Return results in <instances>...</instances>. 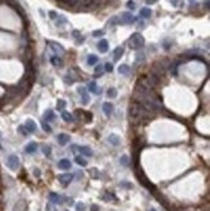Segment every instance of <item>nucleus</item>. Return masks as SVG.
I'll return each mask as SVG.
<instances>
[{"instance_id": "nucleus-22", "label": "nucleus", "mask_w": 210, "mask_h": 211, "mask_svg": "<svg viewBox=\"0 0 210 211\" xmlns=\"http://www.w3.org/2000/svg\"><path fill=\"white\" fill-rule=\"evenodd\" d=\"M152 16V11L149 9V8H141V11H140V17H143V18H149Z\"/></svg>"}, {"instance_id": "nucleus-51", "label": "nucleus", "mask_w": 210, "mask_h": 211, "mask_svg": "<svg viewBox=\"0 0 210 211\" xmlns=\"http://www.w3.org/2000/svg\"><path fill=\"white\" fill-rule=\"evenodd\" d=\"M66 211H68V210H66Z\"/></svg>"}, {"instance_id": "nucleus-25", "label": "nucleus", "mask_w": 210, "mask_h": 211, "mask_svg": "<svg viewBox=\"0 0 210 211\" xmlns=\"http://www.w3.org/2000/svg\"><path fill=\"white\" fill-rule=\"evenodd\" d=\"M61 117H62V119H64L65 122H73V121H74V119H73V115H71L69 112H62Z\"/></svg>"}, {"instance_id": "nucleus-30", "label": "nucleus", "mask_w": 210, "mask_h": 211, "mask_svg": "<svg viewBox=\"0 0 210 211\" xmlns=\"http://www.w3.org/2000/svg\"><path fill=\"white\" fill-rule=\"evenodd\" d=\"M117 24H119V18H118V17H112V18L109 20V22H108V25L112 26V27L115 26Z\"/></svg>"}, {"instance_id": "nucleus-20", "label": "nucleus", "mask_w": 210, "mask_h": 211, "mask_svg": "<svg viewBox=\"0 0 210 211\" xmlns=\"http://www.w3.org/2000/svg\"><path fill=\"white\" fill-rule=\"evenodd\" d=\"M118 73L121 75H128L130 73H131V69H130L128 65L123 64V65H121V66L118 68Z\"/></svg>"}, {"instance_id": "nucleus-7", "label": "nucleus", "mask_w": 210, "mask_h": 211, "mask_svg": "<svg viewBox=\"0 0 210 211\" xmlns=\"http://www.w3.org/2000/svg\"><path fill=\"white\" fill-rule=\"evenodd\" d=\"M73 180V174H62V175H59V181L62 183V185H69Z\"/></svg>"}, {"instance_id": "nucleus-46", "label": "nucleus", "mask_w": 210, "mask_h": 211, "mask_svg": "<svg viewBox=\"0 0 210 211\" xmlns=\"http://www.w3.org/2000/svg\"><path fill=\"white\" fill-rule=\"evenodd\" d=\"M34 175H35V176H40V171L35 169V170H34Z\"/></svg>"}, {"instance_id": "nucleus-24", "label": "nucleus", "mask_w": 210, "mask_h": 211, "mask_svg": "<svg viewBox=\"0 0 210 211\" xmlns=\"http://www.w3.org/2000/svg\"><path fill=\"white\" fill-rule=\"evenodd\" d=\"M97 61H99V59H97V56H95V55H90L88 59H87V64H88L90 66H92V65L97 64Z\"/></svg>"}, {"instance_id": "nucleus-1", "label": "nucleus", "mask_w": 210, "mask_h": 211, "mask_svg": "<svg viewBox=\"0 0 210 211\" xmlns=\"http://www.w3.org/2000/svg\"><path fill=\"white\" fill-rule=\"evenodd\" d=\"M150 114L152 113L148 112L140 103H136V101H135L132 105H130L128 115H130V118L134 119V121H141V119H144V118L148 117V115H150Z\"/></svg>"}, {"instance_id": "nucleus-43", "label": "nucleus", "mask_w": 210, "mask_h": 211, "mask_svg": "<svg viewBox=\"0 0 210 211\" xmlns=\"http://www.w3.org/2000/svg\"><path fill=\"white\" fill-rule=\"evenodd\" d=\"M147 2V4H154V3H157L158 0H145Z\"/></svg>"}, {"instance_id": "nucleus-36", "label": "nucleus", "mask_w": 210, "mask_h": 211, "mask_svg": "<svg viewBox=\"0 0 210 211\" xmlns=\"http://www.w3.org/2000/svg\"><path fill=\"white\" fill-rule=\"evenodd\" d=\"M104 34H105V31H104V30H95V31L92 33V35H93V36H96V38H97V36H103Z\"/></svg>"}, {"instance_id": "nucleus-26", "label": "nucleus", "mask_w": 210, "mask_h": 211, "mask_svg": "<svg viewBox=\"0 0 210 211\" xmlns=\"http://www.w3.org/2000/svg\"><path fill=\"white\" fill-rule=\"evenodd\" d=\"M75 162H77V165H79V166H82V167H86L87 166V161L82 157V156H77L75 157Z\"/></svg>"}, {"instance_id": "nucleus-38", "label": "nucleus", "mask_w": 210, "mask_h": 211, "mask_svg": "<svg viewBox=\"0 0 210 211\" xmlns=\"http://www.w3.org/2000/svg\"><path fill=\"white\" fill-rule=\"evenodd\" d=\"M127 8H128V9H131V11H134V9H135V3L132 2V0H128V2H127Z\"/></svg>"}, {"instance_id": "nucleus-27", "label": "nucleus", "mask_w": 210, "mask_h": 211, "mask_svg": "<svg viewBox=\"0 0 210 211\" xmlns=\"http://www.w3.org/2000/svg\"><path fill=\"white\" fill-rule=\"evenodd\" d=\"M104 73V66H101V65H97V66L95 68V75L96 77H101Z\"/></svg>"}, {"instance_id": "nucleus-39", "label": "nucleus", "mask_w": 210, "mask_h": 211, "mask_svg": "<svg viewBox=\"0 0 210 211\" xmlns=\"http://www.w3.org/2000/svg\"><path fill=\"white\" fill-rule=\"evenodd\" d=\"M65 83H66V84H73L74 81H73V79H71L69 75H66V77H65Z\"/></svg>"}, {"instance_id": "nucleus-11", "label": "nucleus", "mask_w": 210, "mask_h": 211, "mask_svg": "<svg viewBox=\"0 0 210 211\" xmlns=\"http://www.w3.org/2000/svg\"><path fill=\"white\" fill-rule=\"evenodd\" d=\"M108 48H109V43H108V40L101 39L99 42V44H97V49L100 51L101 53H105V52H108Z\"/></svg>"}, {"instance_id": "nucleus-8", "label": "nucleus", "mask_w": 210, "mask_h": 211, "mask_svg": "<svg viewBox=\"0 0 210 211\" xmlns=\"http://www.w3.org/2000/svg\"><path fill=\"white\" fill-rule=\"evenodd\" d=\"M78 93L82 96V104H83V105H87V104L90 103L88 92H87V90L84 88V87H79V88H78Z\"/></svg>"}, {"instance_id": "nucleus-17", "label": "nucleus", "mask_w": 210, "mask_h": 211, "mask_svg": "<svg viewBox=\"0 0 210 211\" xmlns=\"http://www.w3.org/2000/svg\"><path fill=\"white\" fill-rule=\"evenodd\" d=\"M108 140H109V143L113 145V147H118V145L121 144V139H119V136H118V135H115V134H110V136L108 137Z\"/></svg>"}, {"instance_id": "nucleus-18", "label": "nucleus", "mask_w": 210, "mask_h": 211, "mask_svg": "<svg viewBox=\"0 0 210 211\" xmlns=\"http://www.w3.org/2000/svg\"><path fill=\"white\" fill-rule=\"evenodd\" d=\"M57 141H59L60 145H66L70 141V136L66 135V134H60L57 136Z\"/></svg>"}, {"instance_id": "nucleus-49", "label": "nucleus", "mask_w": 210, "mask_h": 211, "mask_svg": "<svg viewBox=\"0 0 210 211\" xmlns=\"http://www.w3.org/2000/svg\"><path fill=\"white\" fill-rule=\"evenodd\" d=\"M149 211H156V210H154V209H152V210H149Z\"/></svg>"}, {"instance_id": "nucleus-42", "label": "nucleus", "mask_w": 210, "mask_h": 211, "mask_svg": "<svg viewBox=\"0 0 210 211\" xmlns=\"http://www.w3.org/2000/svg\"><path fill=\"white\" fill-rule=\"evenodd\" d=\"M91 172H92V176L95 178V179H97V178H99V174H97V170H96V169H92V170H91Z\"/></svg>"}, {"instance_id": "nucleus-12", "label": "nucleus", "mask_w": 210, "mask_h": 211, "mask_svg": "<svg viewBox=\"0 0 210 211\" xmlns=\"http://www.w3.org/2000/svg\"><path fill=\"white\" fill-rule=\"evenodd\" d=\"M57 166H59V169H60V170H69L70 167H71V163H70L69 159L64 158V159H61V161H59Z\"/></svg>"}, {"instance_id": "nucleus-16", "label": "nucleus", "mask_w": 210, "mask_h": 211, "mask_svg": "<svg viewBox=\"0 0 210 211\" xmlns=\"http://www.w3.org/2000/svg\"><path fill=\"white\" fill-rule=\"evenodd\" d=\"M25 127H26V130H27V132H30V134H33V132H35V131H37V125H35V122L31 121V119L26 121Z\"/></svg>"}, {"instance_id": "nucleus-23", "label": "nucleus", "mask_w": 210, "mask_h": 211, "mask_svg": "<svg viewBox=\"0 0 210 211\" xmlns=\"http://www.w3.org/2000/svg\"><path fill=\"white\" fill-rule=\"evenodd\" d=\"M66 24H68L66 17H64V16H57V18H56V25H57V26H62V25H66Z\"/></svg>"}, {"instance_id": "nucleus-4", "label": "nucleus", "mask_w": 210, "mask_h": 211, "mask_svg": "<svg viewBox=\"0 0 210 211\" xmlns=\"http://www.w3.org/2000/svg\"><path fill=\"white\" fill-rule=\"evenodd\" d=\"M135 21H136V18L132 16L131 13L125 12V13H122V16L119 18V24H122V25H130V24H134Z\"/></svg>"}, {"instance_id": "nucleus-6", "label": "nucleus", "mask_w": 210, "mask_h": 211, "mask_svg": "<svg viewBox=\"0 0 210 211\" xmlns=\"http://www.w3.org/2000/svg\"><path fill=\"white\" fill-rule=\"evenodd\" d=\"M71 150H78L81 154L86 156V157H92V150L88 148V147H79V145H73L71 147Z\"/></svg>"}, {"instance_id": "nucleus-33", "label": "nucleus", "mask_w": 210, "mask_h": 211, "mask_svg": "<svg viewBox=\"0 0 210 211\" xmlns=\"http://www.w3.org/2000/svg\"><path fill=\"white\" fill-rule=\"evenodd\" d=\"M18 132H20L21 135H24V136H27V134H29L25 126H20V127H18Z\"/></svg>"}, {"instance_id": "nucleus-50", "label": "nucleus", "mask_w": 210, "mask_h": 211, "mask_svg": "<svg viewBox=\"0 0 210 211\" xmlns=\"http://www.w3.org/2000/svg\"><path fill=\"white\" fill-rule=\"evenodd\" d=\"M0 136H2V134H0Z\"/></svg>"}, {"instance_id": "nucleus-34", "label": "nucleus", "mask_w": 210, "mask_h": 211, "mask_svg": "<svg viewBox=\"0 0 210 211\" xmlns=\"http://www.w3.org/2000/svg\"><path fill=\"white\" fill-rule=\"evenodd\" d=\"M104 70L108 71V73H112V71H113V65H112L110 62H106L105 66H104Z\"/></svg>"}, {"instance_id": "nucleus-32", "label": "nucleus", "mask_w": 210, "mask_h": 211, "mask_svg": "<svg viewBox=\"0 0 210 211\" xmlns=\"http://www.w3.org/2000/svg\"><path fill=\"white\" fill-rule=\"evenodd\" d=\"M119 162H121L122 166H127L128 165V157L127 156H122L121 159H119Z\"/></svg>"}, {"instance_id": "nucleus-21", "label": "nucleus", "mask_w": 210, "mask_h": 211, "mask_svg": "<svg viewBox=\"0 0 210 211\" xmlns=\"http://www.w3.org/2000/svg\"><path fill=\"white\" fill-rule=\"evenodd\" d=\"M122 55H123V48L122 47H117L114 49V52H113V59H114V61H118L121 57H122Z\"/></svg>"}, {"instance_id": "nucleus-9", "label": "nucleus", "mask_w": 210, "mask_h": 211, "mask_svg": "<svg viewBox=\"0 0 210 211\" xmlns=\"http://www.w3.org/2000/svg\"><path fill=\"white\" fill-rule=\"evenodd\" d=\"M48 198L52 203H55V205H60V203L64 202V197L60 196V194H57V193H51Z\"/></svg>"}, {"instance_id": "nucleus-40", "label": "nucleus", "mask_w": 210, "mask_h": 211, "mask_svg": "<svg viewBox=\"0 0 210 211\" xmlns=\"http://www.w3.org/2000/svg\"><path fill=\"white\" fill-rule=\"evenodd\" d=\"M57 16H59V14H57L55 11H51V12H49V17L52 18V20H56V18H57Z\"/></svg>"}, {"instance_id": "nucleus-29", "label": "nucleus", "mask_w": 210, "mask_h": 211, "mask_svg": "<svg viewBox=\"0 0 210 211\" xmlns=\"http://www.w3.org/2000/svg\"><path fill=\"white\" fill-rule=\"evenodd\" d=\"M106 95H108V97H110V99L117 97V90H115V88H110V90H108Z\"/></svg>"}, {"instance_id": "nucleus-47", "label": "nucleus", "mask_w": 210, "mask_h": 211, "mask_svg": "<svg viewBox=\"0 0 210 211\" xmlns=\"http://www.w3.org/2000/svg\"><path fill=\"white\" fill-rule=\"evenodd\" d=\"M121 185H125L126 188H132V185H131V184H127V183H126V181H123V183H122Z\"/></svg>"}, {"instance_id": "nucleus-44", "label": "nucleus", "mask_w": 210, "mask_h": 211, "mask_svg": "<svg viewBox=\"0 0 210 211\" xmlns=\"http://www.w3.org/2000/svg\"><path fill=\"white\" fill-rule=\"evenodd\" d=\"M91 211H99V207L96 205H92L91 206Z\"/></svg>"}, {"instance_id": "nucleus-19", "label": "nucleus", "mask_w": 210, "mask_h": 211, "mask_svg": "<svg viewBox=\"0 0 210 211\" xmlns=\"http://www.w3.org/2000/svg\"><path fill=\"white\" fill-rule=\"evenodd\" d=\"M88 90H90V92L95 93V95H100V93H101V90L97 87V84H96L95 81H92V82L88 83Z\"/></svg>"}, {"instance_id": "nucleus-31", "label": "nucleus", "mask_w": 210, "mask_h": 211, "mask_svg": "<svg viewBox=\"0 0 210 211\" xmlns=\"http://www.w3.org/2000/svg\"><path fill=\"white\" fill-rule=\"evenodd\" d=\"M43 153H44L46 156H49L51 154V152H52V148L49 147V145H43Z\"/></svg>"}, {"instance_id": "nucleus-3", "label": "nucleus", "mask_w": 210, "mask_h": 211, "mask_svg": "<svg viewBox=\"0 0 210 211\" xmlns=\"http://www.w3.org/2000/svg\"><path fill=\"white\" fill-rule=\"evenodd\" d=\"M7 166H8V169L12 170V171H17L18 167H20V159L16 154H11L8 156L7 158Z\"/></svg>"}, {"instance_id": "nucleus-48", "label": "nucleus", "mask_w": 210, "mask_h": 211, "mask_svg": "<svg viewBox=\"0 0 210 211\" xmlns=\"http://www.w3.org/2000/svg\"><path fill=\"white\" fill-rule=\"evenodd\" d=\"M190 2H191V3H193V2H196V0H190Z\"/></svg>"}, {"instance_id": "nucleus-5", "label": "nucleus", "mask_w": 210, "mask_h": 211, "mask_svg": "<svg viewBox=\"0 0 210 211\" xmlns=\"http://www.w3.org/2000/svg\"><path fill=\"white\" fill-rule=\"evenodd\" d=\"M47 44H49L51 47H52V49L55 51L56 56L61 57V56L65 53V49L62 48V46H61V44H59V43H56V42H51V40H47Z\"/></svg>"}, {"instance_id": "nucleus-10", "label": "nucleus", "mask_w": 210, "mask_h": 211, "mask_svg": "<svg viewBox=\"0 0 210 211\" xmlns=\"http://www.w3.org/2000/svg\"><path fill=\"white\" fill-rule=\"evenodd\" d=\"M55 119H56V115H55L53 110H51V109H48L44 113V115H43V122H53Z\"/></svg>"}, {"instance_id": "nucleus-28", "label": "nucleus", "mask_w": 210, "mask_h": 211, "mask_svg": "<svg viewBox=\"0 0 210 211\" xmlns=\"http://www.w3.org/2000/svg\"><path fill=\"white\" fill-rule=\"evenodd\" d=\"M65 106H66V101H65V100H59V101H57V105H56L57 110H64Z\"/></svg>"}, {"instance_id": "nucleus-13", "label": "nucleus", "mask_w": 210, "mask_h": 211, "mask_svg": "<svg viewBox=\"0 0 210 211\" xmlns=\"http://www.w3.org/2000/svg\"><path fill=\"white\" fill-rule=\"evenodd\" d=\"M113 109H114V106L110 103H104L103 104V110H104V114L106 115V117H110L112 113H113Z\"/></svg>"}, {"instance_id": "nucleus-15", "label": "nucleus", "mask_w": 210, "mask_h": 211, "mask_svg": "<svg viewBox=\"0 0 210 211\" xmlns=\"http://www.w3.org/2000/svg\"><path fill=\"white\" fill-rule=\"evenodd\" d=\"M38 149V144L37 143H29L26 147H25V152L27 153V154H33V153H35Z\"/></svg>"}, {"instance_id": "nucleus-2", "label": "nucleus", "mask_w": 210, "mask_h": 211, "mask_svg": "<svg viewBox=\"0 0 210 211\" xmlns=\"http://www.w3.org/2000/svg\"><path fill=\"white\" fill-rule=\"evenodd\" d=\"M128 46L131 49H140L144 46V38L141 36V34L134 33L131 35V38L128 39Z\"/></svg>"}, {"instance_id": "nucleus-14", "label": "nucleus", "mask_w": 210, "mask_h": 211, "mask_svg": "<svg viewBox=\"0 0 210 211\" xmlns=\"http://www.w3.org/2000/svg\"><path fill=\"white\" fill-rule=\"evenodd\" d=\"M51 64L53 65V66H56V68H61L62 65H64V61H62V59L61 57H59V56H52L51 57Z\"/></svg>"}, {"instance_id": "nucleus-35", "label": "nucleus", "mask_w": 210, "mask_h": 211, "mask_svg": "<svg viewBox=\"0 0 210 211\" xmlns=\"http://www.w3.org/2000/svg\"><path fill=\"white\" fill-rule=\"evenodd\" d=\"M42 127H43V130L46 131V132H51V131H52V128H51L48 125H47V122H42Z\"/></svg>"}, {"instance_id": "nucleus-37", "label": "nucleus", "mask_w": 210, "mask_h": 211, "mask_svg": "<svg viewBox=\"0 0 210 211\" xmlns=\"http://www.w3.org/2000/svg\"><path fill=\"white\" fill-rule=\"evenodd\" d=\"M84 210H86V206H84V203H82V202L77 203V211H84Z\"/></svg>"}, {"instance_id": "nucleus-41", "label": "nucleus", "mask_w": 210, "mask_h": 211, "mask_svg": "<svg viewBox=\"0 0 210 211\" xmlns=\"http://www.w3.org/2000/svg\"><path fill=\"white\" fill-rule=\"evenodd\" d=\"M71 34H73V36H74V38H75L77 40H79V36H81V33H79L78 30H74V31L71 33Z\"/></svg>"}, {"instance_id": "nucleus-45", "label": "nucleus", "mask_w": 210, "mask_h": 211, "mask_svg": "<svg viewBox=\"0 0 210 211\" xmlns=\"http://www.w3.org/2000/svg\"><path fill=\"white\" fill-rule=\"evenodd\" d=\"M170 2H171V4H172L174 7H176V5H178V3H179V0H170Z\"/></svg>"}]
</instances>
